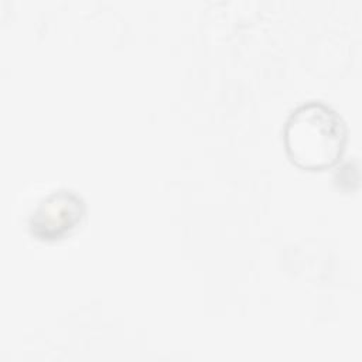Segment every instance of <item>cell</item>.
I'll use <instances>...</instances> for the list:
<instances>
[{
  "label": "cell",
  "instance_id": "7a4b0ae2",
  "mask_svg": "<svg viewBox=\"0 0 362 362\" xmlns=\"http://www.w3.org/2000/svg\"><path fill=\"white\" fill-rule=\"evenodd\" d=\"M85 201L72 189H58L44 197L28 218L31 236L54 242L71 235L85 216Z\"/></svg>",
  "mask_w": 362,
  "mask_h": 362
},
{
  "label": "cell",
  "instance_id": "6da1fadb",
  "mask_svg": "<svg viewBox=\"0 0 362 362\" xmlns=\"http://www.w3.org/2000/svg\"><path fill=\"white\" fill-rule=\"evenodd\" d=\"M283 140L286 154L294 165L307 171H322L341 160L348 130L334 107L321 100H310L287 116Z\"/></svg>",
  "mask_w": 362,
  "mask_h": 362
}]
</instances>
